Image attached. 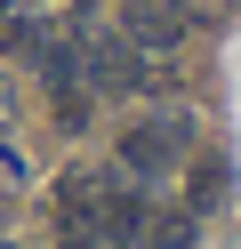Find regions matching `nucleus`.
<instances>
[{
  "mask_svg": "<svg viewBox=\"0 0 241 249\" xmlns=\"http://www.w3.org/2000/svg\"><path fill=\"white\" fill-rule=\"evenodd\" d=\"M185 145H193V121L185 113H153L137 129H121V169L129 177H161V169L185 161Z\"/></svg>",
  "mask_w": 241,
  "mask_h": 249,
  "instance_id": "f257e3e1",
  "label": "nucleus"
},
{
  "mask_svg": "<svg viewBox=\"0 0 241 249\" xmlns=\"http://www.w3.org/2000/svg\"><path fill=\"white\" fill-rule=\"evenodd\" d=\"M80 81H89V89H121V97H137V89H145V56L129 49V40H105L96 24H80Z\"/></svg>",
  "mask_w": 241,
  "mask_h": 249,
  "instance_id": "f03ea898",
  "label": "nucleus"
},
{
  "mask_svg": "<svg viewBox=\"0 0 241 249\" xmlns=\"http://www.w3.org/2000/svg\"><path fill=\"white\" fill-rule=\"evenodd\" d=\"M96 241H145V193L137 185H105V201H96Z\"/></svg>",
  "mask_w": 241,
  "mask_h": 249,
  "instance_id": "7ed1b4c3",
  "label": "nucleus"
},
{
  "mask_svg": "<svg viewBox=\"0 0 241 249\" xmlns=\"http://www.w3.org/2000/svg\"><path fill=\"white\" fill-rule=\"evenodd\" d=\"M145 241H153V249H193V241H201V217H193V209H169L161 225H145Z\"/></svg>",
  "mask_w": 241,
  "mask_h": 249,
  "instance_id": "20e7f679",
  "label": "nucleus"
},
{
  "mask_svg": "<svg viewBox=\"0 0 241 249\" xmlns=\"http://www.w3.org/2000/svg\"><path fill=\"white\" fill-rule=\"evenodd\" d=\"M217 193H225V161H201V169H193V217L217 209Z\"/></svg>",
  "mask_w": 241,
  "mask_h": 249,
  "instance_id": "39448f33",
  "label": "nucleus"
},
{
  "mask_svg": "<svg viewBox=\"0 0 241 249\" xmlns=\"http://www.w3.org/2000/svg\"><path fill=\"white\" fill-rule=\"evenodd\" d=\"M56 121H64V129H80V121H89V97H80V81H73V89H56Z\"/></svg>",
  "mask_w": 241,
  "mask_h": 249,
  "instance_id": "423d86ee",
  "label": "nucleus"
},
{
  "mask_svg": "<svg viewBox=\"0 0 241 249\" xmlns=\"http://www.w3.org/2000/svg\"><path fill=\"white\" fill-rule=\"evenodd\" d=\"M0 185H24V161H16V145H0Z\"/></svg>",
  "mask_w": 241,
  "mask_h": 249,
  "instance_id": "0eeeda50",
  "label": "nucleus"
},
{
  "mask_svg": "<svg viewBox=\"0 0 241 249\" xmlns=\"http://www.w3.org/2000/svg\"><path fill=\"white\" fill-rule=\"evenodd\" d=\"M24 8H32V0H0V24H16V17H24Z\"/></svg>",
  "mask_w": 241,
  "mask_h": 249,
  "instance_id": "6e6552de",
  "label": "nucleus"
},
{
  "mask_svg": "<svg viewBox=\"0 0 241 249\" xmlns=\"http://www.w3.org/2000/svg\"><path fill=\"white\" fill-rule=\"evenodd\" d=\"M64 249H105V241H89V233H73V241H64Z\"/></svg>",
  "mask_w": 241,
  "mask_h": 249,
  "instance_id": "1a4fd4ad",
  "label": "nucleus"
}]
</instances>
